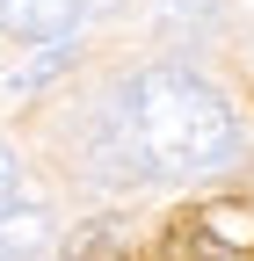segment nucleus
Wrapping results in <instances>:
<instances>
[{
    "mask_svg": "<svg viewBox=\"0 0 254 261\" xmlns=\"http://www.w3.org/2000/svg\"><path fill=\"white\" fill-rule=\"evenodd\" d=\"M240 123L233 102L189 65H145L131 73L94 123V174L102 181H182L211 174L233 152Z\"/></svg>",
    "mask_w": 254,
    "mask_h": 261,
    "instance_id": "1",
    "label": "nucleus"
},
{
    "mask_svg": "<svg viewBox=\"0 0 254 261\" xmlns=\"http://www.w3.org/2000/svg\"><path fill=\"white\" fill-rule=\"evenodd\" d=\"M160 261H254V211L247 203H204L160 240Z\"/></svg>",
    "mask_w": 254,
    "mask_h": 261,
    "instance_id": "2",
    "label": "nucleus"
},
{
    "mask_svg": "<svg viewBox=\"0 0 254 261\" xmlns=\"http://www.w3.org/2000/svg\"><path fill=\"white\" fill-rule=\"evenodd\" d=\"M102 8H116V0H0V29L15 44H58Z\"/></svg>",
    "mask_w": 254,
    "mask_h": 261,
    "instance_id": "3",
    "label": "nucleus"
},
{
    "mask_svg": "<svg viewBox=\"0 0 254 261\" xmlns=\"http://www.w3.org/2000/svg\"><path fill=\"white\" fill-rule=\"evenodd\" d=\"M51 247V211H8L0 218V261H29Z\"/></svg>",
    "mask_w": 254,
    "mask_h": 261,
    "instance_id": "4",
    "label": "nucleus"
},
{
    "mask_svg": "<svg viewBox=\"0 0 254 261\" xmlns=\"http://www.w3.org/2000/svg\"><path fill=\"white\" fill-rule=\"evenodd\" d=\"M73 58H80V44H44L29 65H15V73H8V94H15V102H29V94H37V87H51Z\"/></svg>",
    "mask_w": 254,
    "mask_h": 261,
    "instance_id": "5",
    "label": "nucleus"
},
{
    "mask_svg": "<svg viewBox=\"0 0 254 261\" xmlns=\"http://www.w3.org/2000/svg\"><path fill=\"white\" fill-rule=\"evenodd\" d=\"M15 189H22V160H15L8 145H0V218L15 211Z\"/></svg>",
    "mask_w": 254,
    "mask_h": 261,
    "instance_id": "6",
    "label": "nucleus"
}]
</instances>
